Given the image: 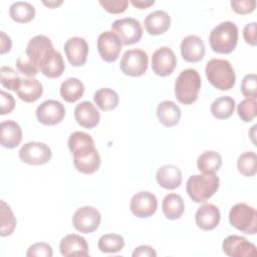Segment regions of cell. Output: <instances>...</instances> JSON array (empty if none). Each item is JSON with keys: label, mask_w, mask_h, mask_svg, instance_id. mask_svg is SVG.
Segmentation results:
<instances>
[{"label": "cell", "mask_w": 257, "mask_h": 257, "mask_svg": "<svg viewBox=\"0 0 257 257\" xmlns=\"http://www.w3.org/2000/svg\"><path fill=\"white\" fill-rule=\"evenodd\" d=\"M205 73L208 81L219 90H229L236 82L234 68L227 59H210L206 64Z\"/></svg>", "instance_id": "obj_1"}, {"label": "cell", "mask_w": 257, "mask_h": 257, "mask_svg": "<svg viewBox=\"0 0 257 257\" xmlns=\"http://www.w3.org/2000/svg\"><path fill=\"white\" fill-rule=\"evenodd\" d=\"M220 179L215 173H202L189 177L186 191L196 203L208 201L219 189Z\"/></svg>", "instance_id": "obj_2"}, {"label": "cell", "mask_w": 257, "mask_h": 257, "mask_svg": "<svg viewBox=\"0 0 257 257\" xmlns=\"http://www.w3.org/2000/svg\"><path fill=\"white\" fill-rule=\"evenodd\" d=\"M238 27L231 21H224L215 26L209 35L212 50L221 54L231 53L238 43Z\"/></svg>", "instance_id": "obj_3"}, {"label": "cell", "mask_w": 257, "mask_h": 257, "mask_svg": "<svg viewBox=\"0 0 257 257\" xmlns=\"http://www.w3.org/2000/svg\"><path fill=\"white\" fill-rule=\"evenodd\" d=\"M201 77L196 69L183 70L175 81V95L179 102L189 105L194 103L201 89Z\"/></svg>", "instance_id": "obj_4"}, {"label": "cell", "mask_w": 257, "mask_h": 257, "mask_svg": "<svg viewBox=\"0 0 257 257\" xmlns=\"http://www.w3.org/2000/svg\"><path fill=\"white\" fill-rule=\"evenodd\" d=\"M229 222L237 230L254 235L257 232V212L246 203L234 205L229 212Z\"/></svg>", "instance_id": "obj_5"}, {"label": "cell", "mask_w": 257, "mask_h": 257, "mask_svg": "<svg viewBox=\"0 0 257 257\" xmlns=\"http://www.w3.org/2000/svg\"><path fill=\"white\" fill-rule=\"evenodd\" d=\"M54 52L55 50L51 40L45 35H36L32 37L25 49V54L39 70L48 63Z\"/></svg>", "instance_id": "obj_6"}, {"label": "cell", "mask_w": 257, "mask_h": 257, "mask_svg": "<svg viewBox=\"0 0 257 257\" xmlns=\"http://www.w3.org/2000/svg\"><path fill=\"white\" fill-rule=\"evenodd\" d=\"M149 66L148 53L139 48L126 50L120 59L119 68L122 73L132 77H138L146 73Z\"/></svg>", "instance_id": "obj_7"}, {"label": "cell", "mask_w": 257, "mask_h": 257, "mask_svg": "<svg viewBox=\"0 0 257 257\" xmlns=\"http://www.w3.org/2000/svg\"><path fill=\"white\" fill-rule=\"evenodd\" d=\"M111 30L118 36L123 45H132L139 42L143 36V28L139 20L125 17L112 22Z\"/></svg>", "instance_id": "obj_8"}, {"label": "cell", "mask_w": 257, "mask_h": 257, "mask_svg": "<svg viewBox=\"0 0 257 257\" xmlns=\"http://www.w3.org/2000/svg\"><path fill=\"white\" fill-rule=\"evenodd\" d=\"M52 156L50 148L40 142H28L19 151V159L28 165L39 166L50 161Z\"/></svg>", "instance_id": "obj_9"}, {"label": "cell", "mask_w": 257, "mask_h": 257, "mask_svg": "<svg viewBox=\"0 0 257 257\" xmlns=\"http://www.w3.org/2000/svg\"><path fill=\"white\" fill-rule=\"evenodd\" d=\"M101 216L97 209L91 206L78 208L72 217L73 227L80 233H92L100 225Z\"/></svg>", "instance_id": "obj_10"}, {"label": "cell", "mask_w": 257, "mask_h": 257, "mask_svg": "<svg viewBox=\"0 0 257 257\" xmlns=\"http://www.w3.org/2000/svg\"><path fill=\"white\" fill-rule=\"evenodd\" d=\"M96 45L102 60L114 62L119 56L122 43L112 30H106L98 35Z\"/></svg>", "instance_id": "obj_11"}, {"label": "cell", "mask_w": 257, "mask_h": 257, "mask_svg": "<svg viewBox=\"0 0 257 257\" xmlns=\"http://www.w3.org/2000/svg\"><path fill=\"white\" fill-rule=\"evenodd\" d=\"M65 116L64 105L55 99H47L36 108V117L45 125H54L62 121Z\"/></svg>", "instance_id": "obj_12"}, {"label": "cell", "mask_w": 257, "mask_h": 257, "mask_svg": "<svg viewBox=\"0 0 257 257\" xmlns=\"http://www.w3.org/2000/svg\"><path fill=\"white\" fill-rule=\"evenodd\" d=\"M222 248L224 253L230 257H255L257 255L256 246L246 238L238 235L226 237Z\"/></svg>", "instance_id": "obj_13"}, {"label": "cell", "mask_w": 257, "mask_h": 257, "mask_svg": "<svg viewBox=\"0 0 257 257\" xmlns=\"http://www.w3.org/2000/svg\"><path fill=\"white\" fill-rule=\"evenodd\" d=\"M158 208L156 196L148 191H141L135 194L131 200L130 209L138 218H149L153 216Z\"/></svg>", "instance_id": "obj_14"}, {"label": "cell", "mask_w": 257, "mask_h": 257, "mask_svg": "<svg viewBox=\"0 0 257 257\" xmlns=\"http://www.w3.org/2000/svg\"><path fill=\"white\" fill-rule=\"evenodd\" d=\"M175 52L168 46L158 48L152 56V69L159 76H168L176 68Z\"/></svg>", "instance_id": "obj_15"}, {"label": "cell", "mask_w": 257, "mask_h": 257, "mask_svg": "<svg viewBox=\"0 0 257 257\" xmlns=\"http://www.w3.org/2000/svg\"><path fill=\"white\" fill-rule=\"evenodd\" d=\"M64 52L72 66H82L86 62L88 54V44L84 38L73 36L66 40Z\"/></svg>", "instance_id": "obj_16"}, {"label": "cell", "mask_w": 257, "mask_h": 257, "mask_svg": "<svg viewBox=\"0 0 257 257\" xmlns=\"http://www.w3.org/2000/svg\"><path fill=\"white\" fill-rule=\"evenodd\" d=\"M68 149L74 158H84L94 152V141L84 132H74L68 138Z\"/></svg>", "instance_id": "obj_17"}, {"label": "cell", "mask_w": 257, "mask_h": 257, "mask_svg": "<svg viewBox=\"0 0 257 257\" xmlns=\"http://www.w3.org/2000/svg\"><path fill=\"white\" fill-rule=\"evenodd\" d=\"M59 250L62 256H88V244L86 240L77 234H69L63 237L59 244Z\"/></svg>", "instance_id": "obj_18"}, {"label": "cell", "mask_w": 257, "mask_h": 257, "mask_svg": "<svg viewBox=\"0 0 257 257\" xmlns=\"http://www.w3.org/2000/svg\"><path fill=\"white\" fill-rule=\"evenodd\" d=\"M220 219L221 214L219 208L210 203L200 206L195 215L196 225L204 231L215 229L219 225Z\"/></svg>", "instance_id": "obj_19"}, {"label": "cell", "mask_w": 257, "mask_h": 257, "mask_svg": "<svg viewBox=\"0 0 257 257\" xmlns=\"http://www.w3.org/2000/svg\"><path fill=\"white\" fill-rule=\"evenodd\" d=\"M76 122L85 128H93L100 120V114L94 104L88 100L81 101L74 108Z\"/></svg>", "instance_id": "obj_20"}, {"label": "cell", "mask_w": 257, "mask_h": 257, "mask_svg": "<svg viewBox=\"0 0 257 257\" xmlns=\"http://www.w3.org/2000/svg\"><path fill=\"white\" fill-rule=\"evenodd\" d=\"M181 54L187 62H198L205 56L203 40L197 35L186 36L180 45Z\"/></svg>", "instance_id": "obj_21"}, {"label": "cell", "mask_w": 257, "mask_h": 257, "mask_svg": "<svg viewBox=\"0 0 257 257\" xmlns=\"http://www.w3.org/2000/svg\"><path fill=\"white\" fill-rule=\"evenodd\" d=\"M145 28L151 35H160L165 33L171 25V16L164 10L151 12L144 20Z\"/></svg>", "instance_id": "obj_22"}, {"label": "cell", "mask_w": 257, "mask_h": 257, "mask_svg": "<svg viewBox=\"0 0 257 257\" xmlns=\"http://www.w3.org/2000/svg\"><path fill=\"white\" fill-rule=\"evenodd\" d=\"M158 184L167 190H174L182 184V172L174 165H165L158 169L156 173Z\"/></svg>", "instance_id": "obj_23"}, {"label": "cell", "mask_w": 257, "mask_h": 257, "mask_svg": "<svg viewBox=\"0 0 257 257\" xmlns=\"http://www.w3.org/2000/svg\"><path fill=\"white\" fill-rule=\"evenodd\" d=\"M1 145L7 149L18 147L22 140V130L20 125L11 119L4 120L0 124Z\"/></svg>", "instance_id": "obj_24"}, {"label": "cell", "mask_w": 257, "mask_h": 257, "mask_svg": "<svg viewBox=\"0 0 257 257\" xmlns=\"http://www.w3.org/2000/svg\"><path fill=\"white\" fill-rule=\"evenodd\" d=\"M15 92L21 100L25 102H34L42 95L43 87L40 81L36 78H21Z\"/></svg>", "instance_id": "obj_25"}, {"label": "cell", "mask_w": 257, "mask_h": 257, "mask_svg": "<svg viewBox=\"0 0 257 257\" xmlns=\"http://www.w3.org/2000/svg\"><path fill=\"white\" fill-rule=\"evenodd\" d=\"M156 113L159 121L168 127L176 125L180 121L182 115L180 107L171 100L160 102L157 106Z\"/></svg>", "instance_id": "obj_26"}, {"label": "cell", "mask_w": 257, "mask_h": 257, "mask_svg": "<svg viewBox=\"0 0 257 257\" xmlns=\"http://www.w3.org/2000/svg\"><path fill=\"white\" fill-rule=\"evenodd\" d=\"M163 213L169 220H177L182 217L185 211L183 198L175 193L168 194L162 204Z\"/></svg>", "instance_id": "obj_27"}, {"label": "cell", "mask_w": 257, "mask_h": 257, "mask_svg": "<svg viewBox=\"0 0 257 257\" xmlns=\"http://www.w3.org/2000/svg\"><path fill=\"white\" fill-rule=\"evenodd\" d=\"M60 95L66 102L77 101L84 93V85L81 80L76 77L65 79L60 85Z\"/></svg>", "instance_id": "obj_28"}, {"label": "cell", "mask_w": 257, "mask_h": 257, "mask_svg": "<svg viewBox=\"0 0 257 257\" xmlns=\"http://www.w3.org/2000/svg\"><path fill=\"white\" fill-rule=\"evenodd\" d=\"M94 103L102 111H109L118 105V94L111 88L102 87L95 91L93 95Z\"/></svg>", "instance_id": "obj_29"}, {"label": "cell", "mask_w": 257, "mask_h": 257, "mask_svg": "<svg viewBox=\"0 0 257 257\" xmlns=\"http://www.w3.org/2000/svg\"><path fill=\"white\" fill-rule=\"evenodd\" d=\"M10 17L18 23H27L35 16V8L25 1H16L9 7Z\"/></svg>", "instance_id": "obj_30"}, {"label": "cell", "mask_w": 257, "mask_h": 257, "mask_svg": "<svg viewBox=\"0 0 257 257\" xmlns=\"http://www.w3.org/2000/svg\"><path fill=\"white\" fill-rule=\"evenodd\" d=\"M222 166V157L215 151H206L197 159V167L201 173H216Z\"/></svg>", "instance_id": "obj_31"}, {"label": "cell", "mask_w": 257, "mask_h": 257, "mask_svg": "<svg viewBox=\"0 0 257 257\" xmlns=\"http://www.w3.org/2000/svg\"><path fill=\"white\" fill-rule=\"evenodd\" d=\"M235 100L228 95L220 96L215 99L211 105V112L218 119L229 118L235 110Z\"/></svg>", "instance_id": "obj_32"}, {"label": "cell", "mask_w": 257, "mask_h": 257, "mask_svg": "<svg viewBox=\"0 0 257 257\" xmlns=\"http://www.w3.org/2000/svg\"><path fill=\"white\" fill-rule=\"evenodd\" d=\"M0 235L2 237L11 235L17 222L10 206L3 200L0 201Z\"/></svg>", "instance_id": "obj_33"}, {"label": "cell", "mask_w": 257, "mask_h": 257, "mask_svg": "<svg viewBox=\"0 0 257 257\" xmlns=\"http://www.w3.org/2000/svg\"><path fill=\"white\" fill-rule=\"evenodd\" d=\"M73 164L75 169L85 175H90L95 173L100 167V156L95 150L90 155L84 158H74Z\"/></svg>", "instance_id": "obj_34"}, {"label": "cell", "mask_w": 257, "mask_h": 257, "mask_svg": "<svg viewBox=\"0 0 257 257\" xmlns=\"http://www.w3.org/2000/svg\"><path fill=\"white\" fill-rule=\"evenodd\" d=\"M97 246L102 253H117L123 248L124 240L118 234H104L99 238Z\"/></svg>", "instance_id": "obj_35"}, {"label": "cell", "mask_w": 257, "mask_h": 257, "mask_svg": "<svg viewBox=\"0 0 257 257\" xmlns=\"http://www.w3.org/2000/svg\"><path fill=\"white\" fill-rule=\"evenodd\" d=\"M256 154L252 151L241 154L237 160V169L245 177H252L257 172Z\"/></svg>", "instance_id": "obj_36"}, {"label": "cell", "mask_w": 257, "mask_h": 257, "mask_svg": "<svg viewBox=\"0 0 257 257\" xmlns=\"http://www.w3.org/2000/svg\"><path fill=\"white\" fill-rule=\"evenodd\" d=\"M65 69V63L59 51L55 50L52 58L48 61V63L40 70L43 75L48 78H56L59 77Z\"/></svg>", "instance_id": "obj_37"}, {"label": "cell", "mask_w": 257, "mask_h": 257, "mask_svg": "<svg viewBox=\"0 0 257 257\" xmlns=\"http://www.w3.org/2000/svg\"><path fill=\"white\" fill-rule=\"evenodd\" d=\"M237 112L239 117L245 121L250 122L256 117L257 114V102L254 97H246L237 106Z\"/></svg>", "instance_id": "obj_38"}, {"label": "cell", "mask_w": 257, "mask_h": 257, "mask_svg": "<svg viewBox=\"0 0 257 257\" xmlns=\"http://www.w3.org/2000/svg\"><path fill=\"white\" fill-rule=\"evenodd\" d=\"M20 80V76L13 68L9 66H2L0 68V82L3 87L16 91Z\"/></svg>", "instance_id": "obj_39"}, {"label": "cell", "mask_w": 257, "mask_h": 257, "mask_svg": "<svg viewBox=\"0 0 257 257\" xmlns=\"http://www.w3.org/2000/svg\"><path fill=\"white\" fill-rule=\"evenodd\" d=\"M241 92L246 97H254L257 95V77L255 73L246 74L241 83Z\"/></svg>", "instance_id": "obj_40"}, {"label": "cell", "mask_w": 257, "mask_h": 257, "mask_svg": "<svg viewBox=\"0 0 257 257\" xmlns=\"http://www.w3.org/2000/svg\"><path fill=\"white\" fill-rule=\"evenodd\" d=\"M16 67L18 71L28 77H33L35 76L39 69L32 63V61L28 58L26 54L20 55L17 60H16Z\"/></svg>", "instance_id": "obj_41"}, {"label": "cell", "mask_w": 257, "mask_h": 257, "mask_svg": "<svg viewBox=\"0 0 257 257\" xmlns=\"http://www.w3.org/2000/svg\"><path fill=\"white\" fill-rule=\"evenodd\" d=\"M52 255H53V251L51 246L44 242H37L32 244L26 252L27 257H32V256L51 257Z\"/></svg>", "instance_id": "obj_42"}, {"label": "cell", "mask_w": 257, "mask_h": 257, "mask_svg": "<svg viewBox=\"0 0 257 257\" xmlns=\"http://www.w3.org/2000/svg\"><path fill=\"white\" fill-rule=\"evenodd\" d=\"M99 4L108 13L119 14L126 10L128 1L127 0H99Z\"/></svg>", "instance_id": "obj_43"}, {"label": "cell", "mask_w": 257, "mask_h": 257, "mask_svg": "<svg viewBox=\"0 0 257 257\" xmlns=\"http://www.w3.org/2000/svg\"><path fill=\"white\" fill-rule=\"evenodd\" d=\"M232 9L238 14H248L255 10L256 1L255 0H235L231 1Z\"/></svg>", "instance_id": "obj_44"}, {"label": "cell", "mask_w": 257, "mask_h": 257, "mask_svg": "<svg viewBox=\"0 0 257 257\" xmlns=\"http://www.w3.org/2000/svg\"><path fill=\"white\" fill-rule=\"evenodd\" d=\"M0 113L2 115L10 113L15 107V99L12 94L5 92L4 90L0 91Z\"/></svg>", "instance_id": "obj_45"}, {"label": "cell", "mask_w": 257, "mask_h": 257, "mask_svg": "<svg viewBox=\"0 0 257 257\" xmlns=\"http://www.w3.org/2000/svg\"><path fill=\"white\" fill-rule=\"evenodd\" d=\"M243 37L246 43L251 46L257 45V37H256V22H251L245 25L243 29Z\"/></svg>", "instance_id": "obj_46"}, {"label": "cell", "mask_w": 257, "mask_h": 257, "mask_svg": "<svg viewBox=\"0 0 257 257\" xmlns=\"http://www.w3.org/2000/svg\"><path fill=\"white\" fill-rule=\"evenodd\" d=\"M132 255L133 257H156L157 252L149 245H141L135 248Z\"/></svg>", "instance_id": "obj_47"}, {"label": "cell", "mask_w": 257, "mask_h": 257, "mask_svg": "<svg viewBox=\"0 0 257 257\" xmlns=\"http://www.w3.org/2000/svg\"><path fill=\"white\" fill-rule=\"evenodd\" d=\"M12 41L10 36H8L4 31L0 32V54L3 55L11 50Z\"/></svg>", "instance_id": "obj_48"}, {"label": "cell", "mask_w": 257, "mask_h": 257, "mask_svg": "<svg viewBox=\"0 0 257 257\" xmlns=\"http://www.w3.org/2000/svg\"><path fill=\"white\" fill-rule=\"evenodd\" d=\"M131 3L139 9H146L154 5L155 0H131Z\"/></svg>", "instance_id": "obj_49"}, {"label": "cell", "mask_w": 257, "mask_h": 257, "mask_svg": "<svg viewBox=\"0 0 257 257\" xmlns=\"http://www.w3.org/2000/svg\"><path fill=\"white\" fill-rule=\"evenodd\" d=\"M63 2L60 0V1H43V4L44 5H46V6H48L49 8H55V7H57V6H59V5H61Z\"/></svg>", "instance_id": "obj_50"}]
</instances>
